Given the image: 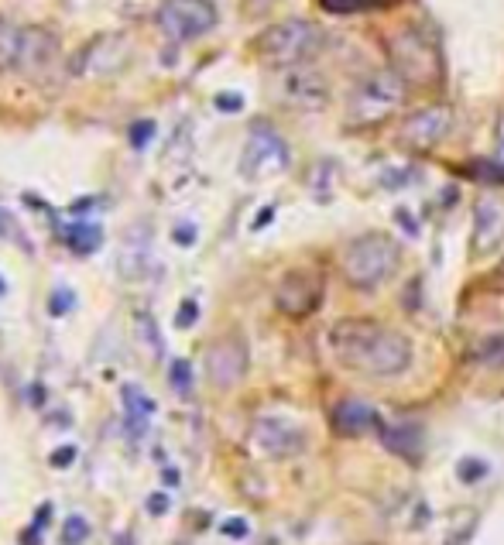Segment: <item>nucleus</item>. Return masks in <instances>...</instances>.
Masks as SVG:
<instances>
[{"label":"nucleus","mask_w":504,"mask_h":545,"mask_svg":"<svg viewBox=\"0 0 504 545\" xmlns=\"http://www.w3.org/2000/svg\"><path fill=\"white\" fill-rule=\"evenodd\" d=\"M168 378H172V388L179 391V395H189L192 391V371H189L186 360H175L172 371H168Z\"/></svg>","instance_id":"5701e85b"},{"label":"nucleus","mask_w":504,"mask_h":545,"mask_svg":"<svg viewBox=\"0 0 504 545\" xmlns=\"http://www.w3.org/2000/svg\"><path fill=\"white\" fill-rule=\"evenodd\" d=\"M453 131V107L450 103H426V107L412 110L395 131L398 148L408 155H426V151L439 148L446 134Z\"/></svg>","instance_id":"423d86ee"},{"label":"nucleus","mask_w":504,"mask_h":545,"mask_svg":"<svg viewBox=\"0 0 504 545\" xmlns=\"http://www.w3.org/2000/svg\"><path fill=\"white\" fill-rule=\"evenodd\" d=\"M96 240H100L96 227H76V237H69V244H72V251H93Z\"/></svg>","instance_id":"b1692460"},{"label":"nucleus","mask_w":504,"mask_h":545,"mask_svg":"<svg viewBox=\"0 0 504 545\" xmlns=\"http://www.w3.org/2000/svg\"><path fill=\"white\" fill-rule=\"evenodd\" d=\"M21 45H24V28H21V24L0 18V72H18Z\"/></svg>","instance_id":"f3484780"},{"label":"nucleus","mask_w":504,"mask_h":545,"mask_svg":"<svg viewBox=\"0 0 504 545\" xmlns=\"http://www.w3.org/2000/svg\"><path fill=\"white\" fill-rule=\"evenodd\" d=\"M66 306H69V295L66 292H59V295H55V312H66Z\"/></svg>","instance_id":"7c9ffc66"},{"label":"nucleus","mask_w":504,"mask_h":545,"mask_svg":"<svg viewBox=\"0 0 504 545\" xmlns=\"http://www.w3.org/2000/svg\"><path fill=\"white\" fill-rule=\"evenodd\" d=\"M251 450H258L268 460H292L306 450V432L278 415H261L251 426Z\"/></svg>","instance_id":"9b49d317"},{"label":"nucleus","mask_w":504,"mask_h":545,"mask_svg":"<svg viewBox=\"0 0 504 545\" xmlns=\"http://www.w3.org/2000/svg\"><path fill=\"white\" fill-rule=\"evenodd\" d=\"M151 134V124L148 120H141V127H138V134H134V144H144V138Z\"/></svg>","instance_id":"c756f323"},{"label":"nucleus","mask_w":504,"mask_h":545,"mask_svg":"<svg viewBox=\"0 0 504 545\" xmlns=\"http://www.w3.org/2000/svg\"><path fill=\"white\" fill-rule=\"evenodd\" d=\"M323 295L326 278L316 268H292L275 285V309L288 319H306L323 306Z\"/></svg>","instance_id":"1a4fd4ad"},{"label":"nucleus","mask_w":504,"mask_h":545,"mask_svg":"<svg viewBox=\"0 0 504 545\" xmlns=\"http://www.w3.org/2000/svg\"><path fill=\"white\" fill-rule=\"evenodd\" d=\"M148 511H151V515H162V511H168V498H165V494H155V498L148 501Z\"/></svg>","instance_id":"c85d7f7f"},{"label":"nucleus","mask_w":504,"mask_h":545,"mask_svg":"<svg viewBox=\"0 0 504 545\" xmlns=\"http://www.w3.org/2000/svg\"><path fill=\"white\" fill-rule=\"evenodd\" d=\"M59 59V38L52 31L38 28V24H28L24 28V45H21V59H18V72H45L52 62Z\"/></svg>","instance_id":"4468645a"},{"label":"nucleus","mask_w":504,"mask_h":545,"mask_svg":"<svg viewBox=\"0 0 504 545\" xmlns=\"http://www.w3.org/2000/svg\"><path fill=\"white\" fill-rule=\"evenodd\" d=\"M86 539H90V525H86V518L72 515L66 528H62V542L66 545H83Z\"/></svg>","instance_id":"4be33fe9"},{"label":"nucleus","mask_w":504,"mask_h":545,"mask_svg":"<svg viewBox=\"0 0 504 545\" xmlns=\"http://www.w3.org/2000/svg\"><path fill=\"white\" fill-rule=\"evenodd\" d=\"M333 429H336V436H347V439H360V436H367V432H381V419H378V412H374L367 402H340L333 408Z\"/></svg>","instance_id":"2eb2a0df"},{"label":"nucleus","mask_w":504,"mask_h":545,"mask_svg":"<svg viewBox=\"0 0 504 545\" xmlns=\"http://www.w3.org/2000/svg\"><path fill=\"white\" fill-rule=\"evenodd\" d=\"M408 86L391 69H371L350 86L347 93V127L350 131H374L388 124L402 110Z\"/></svg>","instance_id":"7ed1b4c3"},{"label":"nucleus","mask_w":504,"mask_h":545,"mask_svg":"<svg viewBox=\"0 0 504 545\" xmlns=\"http://www.w3.org/2000/svg\"><path fill=\"white\" fill-rule=\"evenodd\" d=\"M288 168V144L278 138L271 127L258 124L247 138L244 158H240V172L247 179H268V175H278Z\"/></svg>","instance_id":"f8f14e48"},{"label":"nucleus","mask_w":504,"mask_h":545,"mask_svg":"<svg viewBox=\"0 0 504 545\" xmlns=\"http://www.w3.org/2000/svg\"><path fill=\"white\" fill-rule=\"evenodd\" d=\"M477 360H480V367H487V371L504 374V333L494 336V340H487L484 347L477 350Z\"/></svg>","instance_id":"aec40b11"},{"label":"nucleus","mask_w":504,"mask_h":545,"mask_svg":"<svg viewBox=\"0 0 504 545\" xmlns=\"http://www.w3.org/2000/svg\"><path fill=\"white\" fill-rule=\"evenodd\" d=\"M275 93L285 107L292 110H302V114H316V110H326L330 107V79L323 76L316 66H292V69H282L278 72V83H275Z\"/></svg>","instance_id":"0eeeda50"},{"label":"nucleus","mask_w":504,"mask_h":545,"mask_svg":"<svg viewBox=\"0 0 504 545\" xmlns=\"http://www.w3.org/2000/svg\"><path fill=\"white\" fill-rule=\"evenodd\" d=\"M196 316H199L196 302H186V306L179 309V316H175V326H179V330H186V326L196 323Z\"/></svg>","instance_id":"a878e982"},{"label":"nucleus","mask_w":504,"mask_h":545,"mask_svg":"<svg viewBox=\"0 0 504 545\" xmlns=\"http://www.w3.org/2000/svg\"><path fill=\"white\" fill-rule=\"evenodd\" d=\"M456 477H460L463 484H477V480L487 477V463L484 460H474V456H467V460L456 463Z\"/></svg>","instance_id":"412c9836"},{"label":"nucleus","mask_w":504,"mask_h":545,"mask_svg":"<svg viewBox=\"0 0 504 545\" xmlns=\"http://www.w3.org/2000/svg\"><path fill=\"white\" fill-rule=\"evenodd\" d=\"M175 240H179V244H192V230H175Z\"/></svg>","instance_id":"2f4dec72"},{"label":"nucleus","mask_w":504,"mask_h":545,"mask_svg":"<svg viewBox=\"0 0 504 545\" xmlns=\"http://www.w3.org/2000/svg\"><path fill=\"white\" fill-rule=\"evenodd\" d=\"M504 247V199L494 192L474 203V234H470V254L474 258H491Z\"/></svg>","instance_id":"ddd939ff"},{"label":"nucleus","mask_w":504,"mask_h":545,"mask_svg":"<svg viewBox=\"0 0 504 545\" xmlns=\"http://www.w3.org/2000/svg\"><path fill=\"white\" fill-rule=\"evenodd\" d=\"M223 535H234V539H240V535H247V525L240 522V518H230V522L223 525Z\"/></svg>","instance_id":"cd10ccee"},{"label":"nucleus","mask_w":504,"mask_h":545,"mask_svg":"<svg viewBox=\"0 0 504 545\" xmlns=\"http://www.w3.org/2000/svg\"><path fill=\"white\" fill-rule=\"evenodd\" d=\"M247 364H251V354H247V343L240 333H227L206 347V378L220 391L237 388L247 374Z\"/></svg>","instance_id":"9d476101"},{"label":"nucleus","mask_w":504,"mask_h":545,"mask_svg":"<svg viewBox=\"0 0 504 545\" xmlns=\"http://www.w3.org/2000/svg\"><path fill=\"white\" fill-rule=\"evenodd\" d=\"M388 69L408 86V90H432L443 83V52L439 42L422 31L419 24H402L388 35Z\"/></svg>","instance_id":"f03ea898"},{"label":"nucleus","mask_w":504,"mask_h":545,"mask_svg":"<svg viewBox=\"0 0 504 545\" xmlns=\"http://www.w3.org/2000/svg\"><path fill=\"white\" fill-rule=\"evenodd\" d=\"M395 4V0H319L326 14H336V18H350V14L360 11H381V7Z\"/></svg>","instance_id":"6ab92c4d"},{"label":"nucleus","mask_w":504,"mask_h":545,"mask_svg":"<svg viewBox=\"0 0 504 545\" xmlns=\"http://www.w3.org/2000/svg\"><path fill=\"white\" fill-rule=\"evenodd\" d=\"M398 264H402V247L384 230H371V234L354 237L340 254L343 282L357 288V292L381 288L398 271Z\"/></svg>","instance_id":"20e7f679"},{"label":"nucleus","mask_w":504,"mask_h":545,"mask_svg":"<svg viewBox=\"0 0 504 545\" xmlns=\"http://www.w3.org/2000/svg\"><path fill=\"white\" fill-rule=\"evenodd\" d=\"M323 48H326L323 28L306 18H288V21L271 24V28H264L258 35V42H254L258 59L275 72L292 69V66H309Z\"/></svg>","instance_id":"39448f33"},{"label":"nucleus","mask_w":504,"mask_h":545,"mask_svg":"<svg viewBox=\"0 0 504 545\" xmlns=\"http://www.w3.org/2000/svg\"><path fill=\"white\" fill-rule=\"evenodd\" d=\"M124 405H127V419H134V432H141L144 422H148L151 412H155V402H151L144 391L134 388V384H127V388H124Z\"/></svg>","instance_id":"a211bd4d"},{"label":"nucleus","mask_w":504,"mask_h":545,"mask_svg":"<svg viewBox=\"0 0 504 545\" xmlns=\"http://www.w3.org/2000/svg\"><path fill=\"white\" fill-rule=\"evenodd\" d=\"M69 460H76V446H62V450L52 453V463L55 467H66Z\"/></svg>","instance_id":"bb28decb"},{"label":"nucleus","mask_w":504,"mask_h":545,"mask_svg":"<svg viewBox=\"0 0 504 545\" xmlns=\"http://www.w3.org/2000/svg\"><path fill=\"white\" fill-rule=\"evenodd\" d=\"M158 28L172 42H196L210 35L216 24V4L213 0H162L158 4Z\"/></svg>","instance_id":"6e6552de"},{"label":"nucleus","mask_w":504,"mask_h":545,"mask_svg":"<svg viewBox=\"0 0 504 545\" xmlns=\"http://www.w3.org/2000/svg\"><path fill=\"white\" fill-rule=\"evenodd\" d=\"M494 165L504 172V110L498 114V120H494Z\"/></svg>","instance_id":"393cba45"},{"label":"nucleus","mask_w":504,"mask_h":545,"mask_svg":"<svg viewBox=\"0 0 504 545\" xmlns=\"http://www.w3.org/2000/svg\"><path fill=\"white\" fill-rule=\"evenodd\" d=\"M381 436L384 446L395 456H402V460H419L422 456V432L415 426H388L381 429Z\"/></svg>","instance_id":"dca6fc26"},{"label":"nucleus","mask_w":504,"mask_h":545,"mask_svg":"<svg viewBox=\"0 0 504 545\" xmlns=\"http://www.w3.org/2000/svg\"><path fill=\"white\" fill-rule=\"evenodd\" d=\"M330 350L336 364L364 378H398L412 367V343L378 319H340L330 326Z\"/></svg>","instance_id":"f257e3e1"}]
</instances>
